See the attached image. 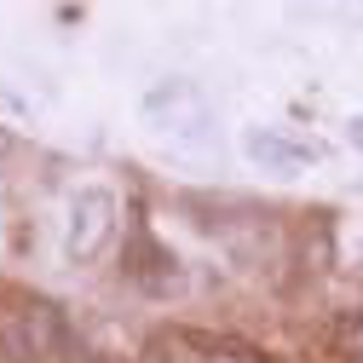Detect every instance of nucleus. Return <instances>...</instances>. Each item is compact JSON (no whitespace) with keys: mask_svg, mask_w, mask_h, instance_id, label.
I'll return each instance as SVG.
<instances>
[{"mask_svg":"<svg viewBox=\"0 0 363 363\" xmlns=\"http://www.w3.org/2000/svg\"><path fill=\"white\" fill-rule=\"evenodd\" d=\"M145 121H150L156 133H167V139L202 145V133H208V99H202V86L185 81V75L156 81L150 93H145Z\"/></svg>","mask_w":363,"mask_h":363,"instance_id":"nucleus-1","label":"nucleus"},{"mask_svg":"<svg viewBox=\"0 0 363 363\" xmlns=\"http://www.w3.org/2000/svg\"><path fill=\"white\" fill-rule=\"evenodd\" d=\"M110 231H116V196H110L104 185L75 191L69 219H64V259H69V265H93V259L104 254Z\"/></svg>","mask_w":363,"mask_h":363,"instance_id":"nucleus-2","label":"nucleus"},{"mask_svg":"<svg viewBox=\"0 0 363 363\" xmlns=\"http://www.w3.org/2000/svg\"><path fill=\"white\" fill-rule=\"evenodd\" d=\"M121 277L139 289V294H150V300H162V294H173L179 283H185V277H179L173 248H167V242H156L145 225H139V231L127 237V248H121Z\"/></svg>","mask_w":363,"mask_h":363,"instance_id":"nucleus-3","label":"nucleus"},{"mask_svg":"<svg viewBox=\"0 0 363 363\" xmlns=\"http://www.w3.org/2000/svg\"><path fill=\"white\" fill-rule=\"evenodd\" d=\"M242 156L248 162H259L265 173H300V167H311L317 156H323V150H317L311 139H300V133L294 127H271V121H254V127H242Z\"/></svg>","mask_w":363,"mask_h":363,"instance_id":"nucleus-4","label":"nucleus"},{"mask_svg":"<svg viewBox=\"0 0 363 363\" xmlns=\"http://www.w3.org/2000/svg\"><path fill=\"white\" fill-rule=\"evenodd\" d=\"M12 317H18V329H23L29 352H35V363H47V357H58V352L69 346V317H64L58 300H47V294H18V300H12Z\"/></svg>","mask_w":363,"mask_h":363,"instance_id":"nucleus-5","label":"nucleus"},{"mask_svg":"<svg viewBox=\"0 0 363 363\" xmlns=\"http://www.w3.org/2000/svg\"><path fill=\"white\" fill-rule=\"evenodd\" d=\"M346 145H357V150H363V116H352V121H346Z\"/></svg>","mask_w":363,"mask_h":363,"instance_id":"nucleus-6","label":"nucleus"},{"mask_svg":"<svg viewBox=\"0 0 363 363\" xmlns=\"http://www.w3.org/2000/svg\"><path fill=\"white\" fill-rule=\"evenodd\" d=\"M6 150H12V133H6V127H0V156H6Z\"/></svg>","mask_w":363,"mask_h":363,"instance_id":"nucleus-7","label":"nucleus"},{"mask_svg":"<svg viewBox=\"0 0 363 363\" xmlns=\"http://www.w3.org/2000/svg\"><path fill=\"white\" fill-rule=\"evenodd\" d=\"M0 363H6V340H0Z\"/></svg>","mask_w":363,"mask_h":363,"instance_id":"nucleus-8","label":"nucleus"}]
</instances>
